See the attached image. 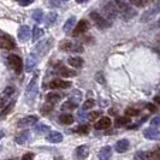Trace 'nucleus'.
I'll list each match as a JSON object with an SVG mask.
<instances>
[{
	"mask_svg": "<svg viewBox=\"0 0 160 160\" xmlns=\"http://www.w3.org/2000/svg\"><path fill=\"white\" fill-rule=\"evenodd\" d=\"M34 158V154H32V153H28V154H24L23 155V159L27 160V159H32Z\"/></svg>",
	"mask_w": 160,
	"mask_h": 160,
	"instance_id": "c03bdc74",
	"label": "nucleus"
},
{
	"mask_svg": "<svg viewBox=\"0 0 160 160\" xmlns=\"http://www.w3.org/2000/svg\"><path fill=\"white\" fill-rule=\"evenodd\" d=\"M76 131H77L78 134H88L89 127L87 125V124H82V125H80L78 128L76 129Z\"/></svg>",
	"mask_w": 160,
	"mask_h": 160,
	"instance_id": "2f4dec72",
	"label": "nucleus"
},
{
	"mask_svg": "<svg viewBox=\"0 0 160 160\" xmlns=\"http://www.w3.org/2000/svg\"><path fill=\"white\" fill-rule=\"evenodd\" d=\"M90 18L93 19V22L96 24V27L99 29H107L110 27V22L105 17L100 16L98 12H92L90 13Z\"/></svg>",
	"mask_w": 160,
	"mask_h": 160,
	"instance_id": "39448f33",
	"label": "nucleus"
},
{
	"mask_svg": "<svg viewBox=\"0 0 160 160\" xmlns=\"http://www.w3.org/2000/svg\"><path fill=\"white\" fill-rule=\"evenodd\" d=\"M58 73H59L60 76H63V77H72V76L76 75V72L73 71V70H70V69H68V68H65V66H60V68L58 69Z\"/></svg>",
	"mask_w": 160,
	"mask_h": 160,
	"instance_id": "5701e85b",
	"label": "nucleus"
},
{
	"mask_svg": "<svg viewBox=\"0 0 160 160\" xmlns=\"http://www.w3.org/2000/svg\"><path fill=\"white\" fill-rule=\"evenodd\" d=\"M46 100L51 104H56L60 100V95L58 93H48L47 96H46Z\"/></svg>",
	"mask_w": 160,
	"mask_h": 160,
	"instance_id": "393cba45",
	"label": "nucleus"
},
{
	"mask_svg": "<svg viewBox=\"0 0 160 160\" xmlns=\"http://www.w3.org/2000/svg\"><path fill=\"white\" fill-rule=\"evenodd\" d=\"M111 155H112V148L110 146H105V147H102L100 149V152H99V158L102 160L110 159Z\"/></svg>",
	"mask_w": 160,
	"mask_h": 160,
	"instance_id": "f3484780",
	"label": "nucleus"
},
{
	"mask_svg": "<svg viewBox=\"0 0 160 160\" xmlns=\"http://www.w3.org/2000/svg\"><path fill=\"white\" fill-rule=\"evenodd\" d=\"M147 107H148V108H149L151 111H154V110H155V107H154L153 105H147Z\"/></svg>",
	"mask_w": 160,
	"mask_h": 160,
	"instance_id": "de8ad7c7",
	"label": "nucleus"
},
{
	"mask_svg": "<svg viewBox=\"0 0 160 160\" xmlns=\"http://www.w3.org/2000/svg\"><path fill=\"white\" fill-rule=\"evenodd\" d=\"M94 105H95V101H94L93 99H89V100H87V101L84 102V105H83V108H84V110H88V108H92Z\"/></svg>",
	"mask_w": 160,
	"mask_h": 160,
	"instance_id": "f704fd0d",
	"label": "nucleus"
},
{
	"mask_svg": "<svg viewBox=\"0 0 160 160\" xmlns=\"http://www.w3.org/2000/svg\"><path fill=\"white\" fill-rule=\"evenodd\" d=\"M75 23H76V17L71 16L70 18H69V19H68V21H66V22H65L63 30H64L65 32H69L72 29V28L75 27Z\"/></svg>",
	"mask_w": 160,
	"mask_h": 160,
	"instance_id": "b1692460",
	"label": "nucleus"
},
{
	"mask_svg": "<svg viewBox=\"0 0 160 160\" xmlns=\"http://www.w3.org/2000/svg\"><path fill=\"white\" fill-rule=\"evenodd\" d=\"M100 116V112H98V111H94V112H90L88 114V119H90V120H94V119H96L98 117Z\"/></svg>",
	"mask_w": 160,
	"mask_h": 160,
	"instance_id": "4c0bfd02",
	"label": "nucleus"
},
{
	"mask_svg": "<svg viewBox=\"0 0 160 160\" xmlns=\"http://www.w3.org/2000/svg\"><path fill=\"white\" fill-rule=\"evenodd\" d=\"M151 123H152V125H154V127H157V125H160V116H157V117H154V118L151 120Z\"/></svg>",
	"mask_w": 160,
	"mask_h": 160,
	"instance_id": "a19ab883",
	"label": "nucleus"
},
{
	"mask_svg": "<svg viewBox=\"0 0 160 160\" xmlns=\"http://www.w3.org/2000/svg\"><path fill=\"white\" fill-rule=\"evenodd\" d=\"M34 129H35V131H36V132H39V134H43V132L49 131V127H48V125H45V124H42V123L36 124Z\"/></svg>",
	"mask_w": 160,
	"mask_h": 160,
	"instance_id": "c756f323",
	"label": "nucleus"
},
{
	"mask_svg": "<svg viewBox=\"0 0 160 160\" xmlns=\"http://www.w3.org/2000/svg\"><path fill=\"white\" fill-rule=\"evenodd\" d=\"M17 1L19 2V5H22V6H27V5L32 4L34 0H17Z\"/></svg>",
	"mask_w": 160,
	"mask_h": 160,
	"instance_id": "79ce46f5",
	"label": "nucleus"
},
{
	"mask_svg": "<svg viewBox=\"0 0 160 160\" xmlns=\"http://www.w3.org/2000/svg\"><path fill=\"white\" fill-rule=\"evenodd\" d=\"M113 2L117 6V10L119 11L123 16L127 17V18H132L136 15V11L131 6H129V4H127L125 0H113Z\"/></svg>",
	"mask_w": 160,
	"mask_h": 160,
	"instance_id": "f257e3e1",
	"label": "nucleus"
},
{
	"mask_svg": "<svg viewBox=\"0 0 160 160\" xmlns=\"http://www.w3.org/2000/svg\"><path fill=\"white\" fill-rule=\"evenodd\" d=\"M59 122L62 124H65V125H69V124H72L73 123V117H72L70 113H63L59 116Z\"/></svg>",
	"mask_w": 160,
	"mask_h": 160,
	"instance_id": "4be33fe9",
	"label": "nucleus"
},
{
	"mask_svg": "<svg viewBox=\"0 0 160 160\" xmlns=\"http://www.w3.org/2000/svg\"><path fill=\"white\" fill-rule=\"evenodd\" d=\"M130 2H132L134 5H136V6H141V5H143V0H129Z\"/></svg>",
	"mask_w": 160,
	"mask_h": 160,
	"instance_id": "37998d69",
	"label": "nucleus"
},
{
	"mask_svg": "<svg viewBox=\"0 0 160 160\" xmlns=\"http://www.w3.org/2000/svg\"><path fill=\"white\" fill-rule=\"evenodd\" d=\"M135 159H148L149 158V153L147 152H137L134 157Z\"/></svg>",
	"mask_w": 160,
	"mask_h": 160,
	"instance_id": "72a5a7b5",
	"label": "nucleus"
},
{
	"mask_svg": "<svg viewBox=\"0 0 160 160\" xmlns=\"http://www.w3.org/2000/svg\"><path fill=\"white\" fill-rule=\"evenodd\" d=\"M38 64V57L35 53H30L27 58V63H25V70L30 72L35 68V65Z\"/></svg>",
	"mask_w": 160,
	"mask_h": 160,
	"instance_id": "ddd939ff",
	"label": "nucleus"
},
{
	"mask_svg": "<svg viewBox=\"0 0 160 160\" xmlns=\"http://www.w3.org/2000/svg\"><path fill=\"white\" fill-rule=\"evenodd\" d=\"M8 66L16 72V73H19V72L22 71L23 64H22V59L18 56H16V54H10L8 57Z\"/></svg>",
	"mask_w": 160,
	"mask_h": 160,
	"instance_id": "20e7f679",
	"label": "nucleus"
},
{
	"mask_svg": "<svg viewBox=\"0 0 160 160\" xmlns=\"http://www.w3.org/2000/svg\"><path fill=\"white\" fill-rule=\"evenodd\" d=\"M125 113H127L128 116H137V114L140 113V111H137L135 108H128V110L125 111Z\"/></svg>",
	"mask_w": 160,
	"mask_h": 160,
	"instance_id": "58836bf2",
	"label": "nucleus"
},
{
	"mask_svg": "<svg viewBox=\"0 0 160 160\" xmlns=\"http://www.w3.org/2000/svg\"><path fill=\"white\" fill-rule=\"evenodd\" d=\"M0 47L5 48V49H13L16 47V43L13 39L8 35H2L0 39Z\"/></svg>",
	"mask_w": 160,
	"mask_h": 160,
	"instance_id": "6e6552de",
	"label": "nucleus"
},
{
	"mask_svg": "<svg viewBox=\"0 0 160 160\" xmlns=\"http://www.w3.org/2000/svg\"><path fill=\"white\" fill-rule=\"evenodd\" d=\"M47 141L51 143H59V142L63 141V135L58 131H52L47 136Z\"/></svg>",
	"mask_w": 160,
	"mask_h": 160,
	"instance_id": "2eb2a0df",
	"label": "nucleus"
},
{
	"mask_svg": "<svg viewBox=\"0 0 160 160\" xmlns=\"http://www.w3.org/2000/svg\"><path fill=\"white\" fill-rule=\"evenodd\" d=\"M159 24H160V21H159Z\"/></svg>",
	"mask_w": 160,
	"mask_h": 160,
	"instance_id": "603ef678",
	"label": "nucleus"
},
{
	"mask_svg": "<svg viewBox=\"0 0 160 160\" xmlns=\"http://www.w3.org/2000/svg\"><path fill=\"white\" fill-rule=\"evenodd\" d=\"M154 101H155V102H158V104H160V95L155 96V98H154Z\"/></svg>",
	"mask_w": 160,
	"mask_h": 160,
	"instance_id": "49530a36",
	"label": "nucleus"
},
{
	"mask_svg": "<svg viewBox=\"0 0 160 160\" xmlns=\"http://www.w3.org/2000/svg\"><path fill=\"white\" fill-rule=\"evenodd\" d=\"M88 28H89L88 22H87L86 19H82V21L78 22L77 27H75V30L72 32V35H73V36H78L81 34H84V32L88 30Z\"/></svg>",
	"mask_w": 160,
	"mask_h": 160,
	"instance_id": "9b49d317",
	"label": "nucleus"
},
{
	"mask_svg": "<svg viewBox=\"0 0 160 160\" xmlns=\"http://www.w3.org/2000/svg\"><path fill=\"white\" fill-rule=\"evenodd\" d=\"M57 17H58L57 12H49L46 17V25H52L57 21Z\"/></svg>",
	"mask_w": 160,
	"mask_h": 160,
	"instance_id": "c85d7f7f",
	"label": "nucleus"
},
{
	"mask_svg": "<svg viewBox=\"0 0 160 160\" xmlns=\"http://www.w3.org/2000/svg\"><path fill=\"white\" fill-rule=\"evenodd\" d=\"M32 19L35 21V22H38V23H40V22H42V17H43V12H42V10H35L34 12H32Z\"/></svg>",
	"mask_w": 160,
	"mask_h": 160,
	"instance_id": "cd10ccee",
	"label": "nucleus"
},
{
	"mask_svg": "<svg viewBox=\"0 0 160 160\" xmlns=\"http://www.w3.org/2000/svg\"><path fill=\"white\" fill-rule=\"evenodd\" d=\"M75 108H77V104L73 102V101H66V102H64L63 106H62V110H63V111H72V110H75Z\"/></svg>",
	"mask_w": 160,
	"mask_h": 160,
	"instance_id": "a878e982",
	"label": "nucleus"
},
{
	"mask_svg": "<svg viewBox=\"0 0 160 160\" xmlns=\"http://www.w3.org/2000/svg\"><path fill=\"white\" fill-rule=\"evenodd\" d=\"M78 4H81V2H84V1H87V0H76Z\"/></svg>",
	"mask_w": 160,
	"mask_h": 160,
	"instance_id": "8fccbe9b",
	"label": "nucleus"
},
{
	"mask_svg": "<svg viewBox=\"0 0 160 160\" xmlns=\"http://www.w3.org/2000/svg\"><path fill=\"white\" fill-rule=\"evenodd\" d=\"M117 127H122V125H127L128 123H130V118L129 117H119L116 120Z\"/></svg>",
	"mask_w": 160,
	"mask_h": 160,
	"instance_id": "7c9ffc66",
	"label": "nucleus"
},
{
	"mask_svg": "<svg viewBox=\"0 0 160 160\" xmlns=\"http://www.w3.org/2000/svg\"><path fill=\"white\" fill-rule=\"evenodd\" d=\"M60 49H63L65 52H83V47L77 43H72L70 41H64L60 43Z\"/></svg>",
	"mask_w": 160,
	"mask_h": 160,
	"instance_id": "423d86ee",
	"label": "nucleus"
},
{
	"mask_svg": "<svg viewBox=\"0 0 160 160\" xmlns=\"http://www.w3.org/2000/svg\"><path fill=\"white\" fill-rule=\"evenodd\" d=\"M38 95V75H35L30 81V83L28 84L27 90H25V98L28 101H32Z\"/></svg>",
	"mask_w": 160,
	"mask_h": 160,
	"instance_id": "f03ea898",
	"label": "nucleus"
},
{
	"mask_svg": "<svg viewBox=\"0 0 160 160\" xmlns=\"http://www.w3.org/2000/svg\"><path fill=\"white\" fill-rule=\"evenodd\" d=\"M42 35H43V30L39 27H34V29H32V40L38 41Z\"/></svg>",
	"mask_w": 160,
	"mask_h": 160,
	"instance_id": "bb28decb",
	"label": "nucleus"
},
{
	"mask_svg": "<svg viewBox=\"0 0 160 160\" xmlns=\"http://www.w3.org/2000/svg\"><path fill=\"white\" fill-rule=\"evenodd\" d=\"M68 63L69 65H71L72 68L78 69V68H82V65H83V59L81 57H71V58H69Z\"/></svg>",
	"mask_w": 160,
	"mask_h": 160,
	"instance_id": "aec40b11",
	"label": "nucleus"
},
{
	"mask_svg": "<svg viewBox=\"0 0 160 160\" xmlns=\"http://www.w3.org/2000/svg\"><path fill=\"white\" fill-rule=\"evenodd\" d=\"M111 125V119L108 117H102L100 118V120H98V123H95V129H107Z\"/></svg>",
	"mask_w": 160,
	"mask_h": 160,
	"instance_id": "6ab92c4d",
	"label": "nucleus"
},
{
	"mask_svg": "<svg viewBox=\"0 0 160 160\" xmlns=\"http://www.w3.org/2000/svg\"><path fill=\"white\" fill-rule=\"evenodd\" d=\"M129 146H130V143H129L128 140H119V141L116 143L114 148H116V151L118 153H124L128 151Z\"/></svg>",
	"mask_w": 160,
	"mask_h": 160,
	"instance_id": "dca6fc26",
	"label": "nucleus"
},
{
	"mask_svg": "<svg viewBox=\"0 0 160 160\" xmlns=\"http://www.w3.org/2000/svg\"><path fill=\"white\" fill-rule=\"evenodd\" d=\"M30 36V28L28 25H22L18 29V39L21 41H27Z\"/></svg>",
	"mask_w": 160,
	"mask_h": 160,
	"instance_id": "4468645a",
	"label": "nucleus"
},
{
	"mask_svg": "<svg viewBox=\"0 0 160 160\" xmlns=\"http://www.w3.org/2000/svg\"><path fill=\"white\" fill-rule=\"evenodd\" d=\"M104 12L105 15L107 17H110V18H112L114 19L117 15H118V10H117V6L114 5V2H107L106 5L104 6Z\"/></svg>",
	"mask_w": 160,
	"mask_h": 160,
	"instance_id": "0eeeda50",
	"label": "nucleus"
},
{
	"mask_svg": "<svg viewBox=\"0 0 160 160\" xmlns=\"http://www.w3.org/2000/svg\"><path fill=\"white\" fill-rule=\"evenodd\" d=\"M53 110V104H45L43 106H42V108H41V111H42V113L43 114H47V113H49L51 111Z\"/></svg>",
	"mask_w": 160,
	"mask_h": 160,
	"instance_id": "473e14b6",
	"label": "nucleus"
},
{
	"mask_svg": "<svg viewBox=\"0 0 160 160\" xmlns=\"http://www.w3.org/2000/svg\"><path fill=\"white\" fill-rule=\"evenodd\" d=\"M12 107H13V102H11L10 105H8V106L4 108V111H2V113H1V114H2V116H6V114H8V113L12 110Z\"/></svg>",
	"mask_w": 160,
	"mask_h": 160,
	"instance_id": "ea45409f",
	"label": "nucleus"
},
{
	"mask_svg": "<svg viewBox=\"0 0 160 160\" xmlns=\"http://www.w3.org/2000/svg\"><path fill=\"white\" fill-rule=\"evenodd\" d=\"M48 4H49L52 8H58V6H60L62 0H48Z\"/></svg>",
	"mask_w": 160,
	"mask_h": 160,
	"instance_id": "c9c22d12",
	"label": "nucleus"
},
{
	"mask_svg": "<svg viewBox=\"0 0 160 160\" xmlns=\"http://www.w3.org/2000/svg\"><path fill=\"white\" fill-rule=\"evenodd\" d=\"M71 86V82H69V81H63L60 80V78H56V80L51 81V83H49V88L52 89H65V88H69Z\"/></svg>",
	"mask_w": 160,
	"mask_h": 160,
	"instance_id": "9d476101",
	"label": "nucleus"
},
{
	"mask_svg": "<svg viewBox=\"0 0 160 160\" xmlns=\"http://www.w3.org/2000/svg\"><path fill=\"white\" fill-rule=\"evenodd\" d=\"M64 1H68V0H64Z\"/></svg>",
	"mask_w": 160,
	"mask_h": 160,
	"instance_id": "3c124183",
	"label": "nucleus"
},
{
	"mask_svg": "<svg viewBox=\"0 0 160 160\" xmlns=\"http://www.w3.org/2000/svg\"><path fill=\"white\" fill-rule=\"evenodd\" d=\"M143 136L148 140H158L160 138V131L155 128H148L143 131Z\"/></svg>",
	"mask_w": 160,
	"mask_h": 160,
	"instance_id": "f8f14e48",
	"label": "nucleus"
},
{
	"mask_svg": "<svg viewBox=\"0 0 160 160\" xmlns=\"http://www.w3.org/2000/svg\"><path fill=\"white\" fill-rule=\"evenodd\" d=\"M4 135H5V134H4V131H2V130H0V140L4 137Z\"/></svg>",
	"mask_w": 160,
	"mask_h": 160,
	"instance_id": "09e8293b",
	"label": "nucleus"
},
{
	"mask_svg": "<svg viewBox=\"0 0 160 160\" xmlns=\"http://www.w3.org/2000/svg\"><path fill=\"white\" fill-rule=\"evenodd\" d=\"M4 107H5V99L0 98V108H4Z\"/></svg>",
	"mask_w": 160,
	"mask_h": 160,
	"instance_id": "a18cd8bd",
	"label": "nucleus"
},
{
	"mask_svg": "<svg viewBox=\"0 0 160 160\" xmlns=\"http://www.w3.org/2000/svg\"><path fill=\"white\" fill-rule=\"evenodd\" d=\"M15 92V88L13 87H8V88L4 90V95L5 96H11Z\"/></svg>",
	"mask_w": 160,
	"mask_h": 160,
	"instance_id": "e433bc0d",
	"label": "nucleus"
},
{
	"mask_svg": "<svg viewBox=\"0 0 160 160\" xmlns=\"http://www.w3.org/2000/svg\"><path fill=\"white\" fill-rule=\"evenodd\" d=\"M75 155L76 158L78 159H84L88 157V147L87 146H81V147H77L76 151H75Z\"/></svg>",
	"mask_w": 160,
	"mask_h": 160,
	"instance_id": "a211bd4d",
	"label": "nucleus"
},
{
	"mask_svg": "<svg viewBox=\"0 0 160 160\" xmlns=\"http://www.w3.org/2000/svg\"><path fill=\"white\" fill-rule=\"evenodd\" d=\"M35 123H38V117L36 116H28V117H24V118L18 120L17 125L19 128H27V127L34 125Z\"/></svg>",
	"mask_w": 160,
	"mask_h": 160,
	"instance_id": "1a4fd4ad",
	"label": "nucleus"
},
{
	"mask_svg": "<svg viewBox=\"0 0 160 160\" xmlns=\"http://www.w3.org/2000/svg\"><path fill=\"white\" fill-rule=\"evenodd\" d=\"M29 137H30V132L28 131V130H25V131H22L18 136L16 137V143L18 144H23L25 143L28 140H29Z\"/></svg>",
	"mask_w": 160,
	"mask_h": 160,
	"instance_id": "412c9836",
	"label": "nucleus"
},
{
	"mask_svg": "<svg viewBox=\"0 0 160 160\" xmlns=\"http://www.w3.org/2000/svg\"><path fill=\"white\" fill-rule=\"evenodd\" d=\"M52 45H53V39H46V40H42L36 45V47H35V52H36L40 57L46 56V54H47V52L51 49V47H52Z\"/></svg>",
	"mask_w": 160,
	"mask_h": 160,
	"instance_id": "7ed1b4c3",
	"label": "nucleus"
},
{
	"mask_svg": "<svg viewBox=\"0 0 160 160\" xmlns=\"http://www.w3.org/2000/svg\"><path fill=\"white\" fill-rule=\"evenodd\" d=\"M153 1H155V0H153Z\"/></svg>",
	"mask_w": 160,
	"mask_h": 160,
	"instance_id": "864d4df0",
	"label": "nucleus"
}]
</instances>
